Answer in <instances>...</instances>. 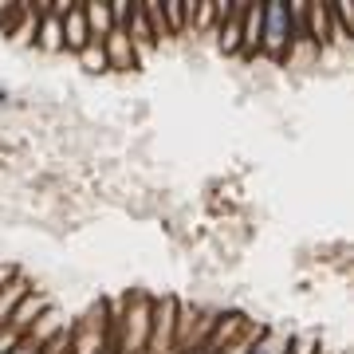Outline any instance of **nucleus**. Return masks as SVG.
<instances>
[{
    "label": "nucleus",
    "instance_id": "7ed1b4c3",
    "mask_svg": "<svg viewBox=\"0 0 354 354\" xmlns=\"http://www.w3.org/2000/svg\"><path fill=\"white\" fill-rule=\"evenodd\" d=\"M102 55H106V67H118V71H130V67L138 64L127 28H111V36L102 39Z\"/></svg>",
    "mask_w": 354,
    "mask_h": 354
},
{
    "label": "nucleus",
    "instance_id": "20e7f679",
    "mask_svg": "<svg viewBox=\"0 0 354 354\" xmlns=\"http://www.w3.org/2000/svg\"><path fill=\"white\" fill-rule=\"evenodd\" d=\"M36 48L39 51H64V28L51 8H39L36 16Z\"/></svg>",
    "mask_w": 354,
    "mask_h": 354
},
{
    "label": "nucleus",
    "instance_id": "39448f33",
    "mask_svg": "<svg viewBox=\"0 0 354 354\" xmlns=\"http://www.w3.org/2000/svg\"><path fill=\"white\" fill-rule=\"evenodd\" d=\"M260 51V4H244V16H241V55L252 59Z\"/></svg>",
    "mask_w": 354,
    "mask_h": 354
},
{
    "label": "nucleus",
    "instance_id": "f257e3e1",
    "mask_svg": "<svg viewBox=\"0 0 354 354\" xmlns=\"http://www.w3.org/2000/svg\"><path fill=\"white\" fill-rule=\"evenodd\" d=\"M291 20L288 4H260V55H268L272 64H283L291 55Z\"/></svg>",
    "mask_w": 354,
    "mask_h": 354
},
{
    "label": "nucleus",
    "instance_id": "0eeeda50",
    "mask_svg": "<svg viewBox=\"0 0 354 354\" xmlns=\"http://www.w3.org/2000/svg\"><path fill=\"white\" fill-rule=\"evenodd\" d=\"M20 299H28V283H24V279H16L12 288L0 295V327L16 315V304H20Z\"/></svg>",
    "mask_w": 354,
    "mask_h": 354
},
{
    "label": "nucleus",
    "instance_id": "f03ea898",
    "mask_svg": "<svg viewBox=\"0 0 354 354\" xmlns=\"http://www.w3.org/2000/svg\"><path fill=\"white\" fill-rule=\"evenodd\" d=\"M51 12L59 16V28H64V51H71V55H83V51L91 48V32H87L83 4H55Z\"/></svg>",
    "mask_w": 354,
    "mask_h": 354
},
{
    "label": "nucleus",
    "instance_id": "423d86ee",
    "mask_svg": "<svg viewBox=\"0 0 354 354\" xmlns=\"http://www.w3.org/2000/svg\"><path fill=\"white\" fill-rule=\"evenodd\" d=\"M244 354H291V339L279 335V330H268L264 339H256Z\"/></svg>",
    "mask_w": 354,
    "mask_h": 354
}]
</instances>
